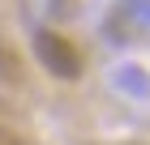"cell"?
Here are the masks:
<instances>
[{
  "instance_id": "1",
  "label": "cell",
  "mask_w": 150,
  "mask_h": 145,
  "mask_svg": "<svg viewBox=\"0 0 150 145\" xmlns=\"http://www.w3.org/2000/svg\"><path fill=\"white\" fill-rule=\"evenodd\" d=\"M30 47H35V60L52 73V77H60V81H77L81 73H86L81 47L73 43V39H64L60 30H35Z\"/></svg>"
},
{
  "instance_id": "2",
  "label": "cell",
  "mask_w": 150,
  "mask_h": 145,
  "mask_svg": "<svg viewBox=\"0 0 150 145\" xmlns=\"http://www.w3.org/2000/svg\"><path fill=\"white\" fill-rule=\"evenodd\" d=\"M0 73H4V81L17 85V51H13L9 43H0Z\"/></svg>"
},
{
  "instance_id": "3",
  "label": "cell",
  "mask_w": 150,
  "mask_h": 145,
  "mask_svg": "<svg viewBox=\"0 0 150 145\" xmlns=\"http://www.w3.org/2000/svg\"><path fill=\"white\" fill-rule=\"evenodd\" d=\"M0 145H22V141H17V137H13L9 128H0Z\"/></svg>"
}]
</instances>
